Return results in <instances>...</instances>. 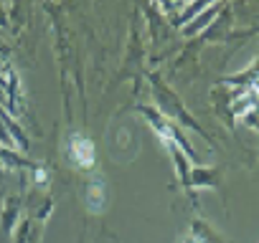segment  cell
<instances>
[{"instance_id":"cell-1","label":"cell","mask_w":259,"mask_h":243,"mask_svg":"<svg viewBox=\"0 0 259 243\" xmlns=\"http://www.w3.org/2000/svg\"><path fill=\"white\" fill-rule=\"evenodd\" d=\"M71 155H74V160L79 162V165H84V167H89L92 165V160H94V147H92V142L89 140H84V137H74L71 140Z\"/></svg>"}]
</instances>
